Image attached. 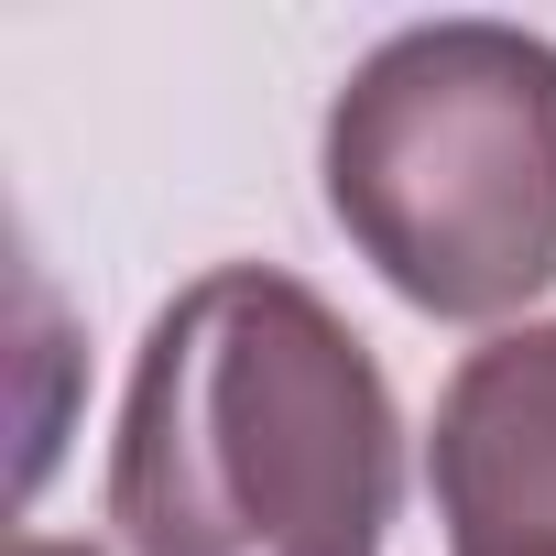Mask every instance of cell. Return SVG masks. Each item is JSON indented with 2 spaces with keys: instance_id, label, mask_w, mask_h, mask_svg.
Wrapping results in <instances>:
<instances>
[{
  "instance_id": "obj_3",
  "label": "cell",
  "mask_w": 556,
  "mask_h": 556,
  "mask_svg": "<svg viewBox=\"0 0 556 556\" xmlns=\"http://www.w3.org/2000/svg\"><path fill=\"white\" fill-rule=\"evenodd\" d=\"M426 480H437L447 556L556 545V317L458 361V382L437 404Z\"/></svg>"
},
{
  "instance_id": "obj_1",
  "label": "cell",
  "mask_w": 556,
  "mask_h": 556,
  "mask_svg": "<svg viewBox=\"0 0 556 556\" xmlns=\"http://www.w3.org/2000/svg\"><path fill=\"white\" fill-rule=\"evenodd\" d=\"M404 426L328 295L229 262L153 317L110 447L131 556H382Z\"/></svg>"
},
{
  "instance_id": "obj_2",
  "label": "cell",
  "mask_w": 556,
  "mask_h": 556,
  "mask_svg": "<svg viewBox=\"0 0 556 556\" xmlns=\"http://www.w3.org/2000/svg\"><path fill=\"white\" fill-rule=\"evenodd\" d=\"M328 207L426 317H513L556 285V45L415 23L328 110Z\"/></svg>"
},
{
  "instance_id": "obj_5",
  "label": "cell",
  "mask_w": 556,
  "mask_h": 556,
  "mask_svg": "<svg viewBox=\"0 0 556 556\" xmlns=\"http://www.w3.org/2000/svg\"><path fill=\"white\" fill-rule=\"evenodd\" d=\"M480 556H556V545H480Z\"/></svg>"
},
{
  "instance_id": "obj_4",
  "label": "cell",
  "mask_w": 556,
  "mask_h": 556,
  "mask_svg": "<svg viewBox=\"0 0 556 556\" xmlns=\"http://www.w3.org/2000/svg\"><path fill=\"white\" fill-rule=\"evenodd\" d=\"M12 556H77V545H45V534H23V545H12Z\"/></svg>"
}]
</instances>
